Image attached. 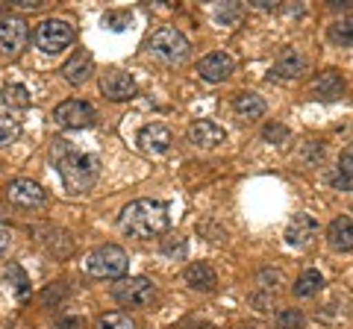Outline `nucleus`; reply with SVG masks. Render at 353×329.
<instances>
[{
	"label": "nucleus",
	"mask_w": 353,
	"mask_h": 329,
	"mask_svg": "<svg viewBox=\"0 0 353 329\" xmlns=\"http://www.w3.org/2000/svg\"><path fill=\"white\" fill-rule=\"evenodd\" d=\"M303 71H306L303 53L294 50V47H283L280 56H277V62H274V74H277L280 80H297V76H301Z\"/></svg>",
	"instance_id": "f3484780"
},
{
	"label": "nucleus",
	"mask_w": 353,
	"mask_h": 329,
	"mask_svg": "<svg viewBox=\"0 0 353 329\" xmlns=\"http://www.w3.org/2000/svg\"><path fill=\"white\" fill-rule=\"evenodd\" d=\"M148 53L157 56L159 62H165V65L183 62L185 56H189V39H185L176 27H159L148 39Z\"/></svg>",
	"instance_id": "20e7f679"
},
{
	"label": "nucleus",
	"mask_w": 353,
	"mask_h": 329,
	"mask_svg": "<svg viewBox=\"0 0 353 329\" xmlns=\"http://www.w3.org/2000/svg\"><path fill=\"white\" fill-rule=\"evenodd\" d=\"M59 145H62L59 147V177H62L65 191H71V194L88 191L97 182V177H101V159L88 156V153L68 150L65 147L68 141H59Z\"/></svg>",
	"instance_id": "f03ea898"
},
{
	"label": "nucleus",
	"mask_w": 353,
	"mask_h": 329,
	"mask_svg": "<svg viewBox=\"0 0 353 329\" xmlns=\"http://www.w3.org/2000/svg\"><path fill=\"white\" fill-rule=\"evenodd\" d=\"M330 185H333V189H341V191H353V173L336 168L330 173Z\"/></svg>",
	"instance_id": "7c9ffc66"
},
{
	"label": "nucleus",
	"mask_w": 353,
	"mask_h": 329,
	"mask_svg": "<svg viewBox=\"0 0 353 329\" xmlns=\"http://www.w3.org/2000/svg\"><path fill=\"white\" fill-rule=\"evenodd\" d=\"M121 233L130 238H153L168 229V209L159 200H132L118 215Z\"/></svg>",
	"instance_id": "f257e3e1"
},
{
	"label": "nucleus",
	"mask_w": 353,
	"mask_h": 329,
	"mask_svg": "<svg viewBox=\"0 0 353 329\" xmlns=\"http://www.w3.org/2000/svg\"><path fill=\"white\" fill-rule=\"evenodd\" d=\"M130 259L118 244H103L94 247L92 253L85 256V270L97 279H121L127 273Z\"/></svg>",
	"instance_id": "7ed1b4c3"
},
{
	"label": "nucleus",
	"mask_w": 353,
	"mask_h": 329,
	"mask_svg": "<svg viewBox=\"0 0 353 329\" xmlns=\"http://www.w3.org/2000/svg\"><path fill=\"white\" fill-rule=\"evenodd\" d=\"M3 277L15 285V291L21 294V297H27V294H30V279H27V273L21 270L18 265H6L3 268Z\"/></svg>",
	"instance_id": "a878e982"
},
{
	"label": "nucleus",
	"mask_w": 353,
	"mask_h": 329,
	"mask_svg": "<svg viewBox=\"0 0 353 329\" xmlns=\"http://www.w3.org/2000/svg\"><path fill=\"white\" fill-rule=\"evenodd\" d=\"M162 253L165 256H171V259H185V241L183 238H168V241H165V244H162Z\"/></svg>",
	"instance_id": "2f4dec72"
},
{
	"label": "nucleus",
	"mask_w": 353,
	"mask_h": 329,
	"mask_svg": "<svg viewBox=\"0 0 353 329\" xmlns=\"http://www.w3.org/2000/svg\"><path fill=\"white\" fill-rule=\"evenodd\" d=\"M324 288V277L318 270H303L301 277L294 279V294L297 297H312V294H318Z\"/></svg>",
	"instance_id": "5701e85b"
},
{
	"label": "nucleus",
	"mask_w": 353,
	"mask_h": 329,
	"mask_svg": "<svg viewBox=\"0 0 353 329\" xmlns=\"http://www.w3.org/2000/svg\"><path fill=\"white\" fill-rule=\"evenodd\" d=\"M185 138H189V145H194V147L212 150L227 141V129L215 124V120H194V124L185 129Z\"/></svg>",
	"instance_id": "f8f14e48"
},
{
	"label": "nucleus",
	"mask_w": 353,
	"mask_h": 329,
	"mask_svg": "<svg viewBox=\"0 0 353 329\" xmlns=\"http://www.w3.org/2000/svg\"><path fill=\"white\" fill-rule=\"evenodd\" d=\"M92 74H94V59L88 56V53H74V56L62 65V76L71 85L88 83V80H92Z\"/></svg>",
	"instance_id": "a211bd4d"
},
{
	"label": "nucleus",
	"mask_w": 353,
	"mask_h": 329,
	"mask_svg": "<svg viewBox=\"0 0 353 329\" xmlns=\"http://www.w3.org/2000/svg\"><path fill=\"white\" fill-rule=\"evenodd\" d=\"M0 103L9 106V109H27L30 94H27L24 85H6V89L0 92Z\"/></svg>",
	"instance_id": "b1692460"
},
{
	"label": "nucleus",
	"mask_w": 353,
	"mask_h": 329,
	"mask_svg": "<svg viewBox=\"0 0 353 329\" xmlns=\"http://www.w3.org/2000/svg\"><path fill=\"white\" fill-rule=\"evenodd\" d=\"M315 235H318V224H315V217L306 215V212L294 215L292 224L285 226V241H289L292 247H306Z\"/></svg>",
	"instance_id": "2eb2a0df"
},
{
	"label": "nucleus",
	"mask_w": 353,
	"mask_h": 329,
	"mask_svg": "<svg viewBox=\"0 0 353 329\" xmlns=\"http://www.w3.org/2000/svg\"><path fill=\"white\" fill-rule=\"evenodd\" d=\"M18 6L21 9H39V6H44L41 0H18Z\"/></svg>",
	"instance_id": "4c0bfd02"
},
{
	"label": "nucleus",
	"mask_w": 353,
	"mask_h": 329,
	"mask_svg": "<svg viewBox=\"0 0 353 329\" xmlns=\"http://www.w3.org/2000/svg\"><path fill=\"white\" fill-rule=\"evenodd\" d=\"M215 18L224 21V24H239V6H218Z\"/></svg>",
	"instance_id": "72a5a7b5"
},
{
	"label": "nucleus",
	"mask_w": 353,
	"mask_h": 329,
	"mask_svg": "<svg viewBox=\"0 0 353 329\" xmlns=\"http://www.w3.org/2000/svg\"><path fill=\"white\" fill-rule=\"evenodd\" d=\"M101 92L106 100H112V103H124V100H132L136 97V80H132L130 74L124 71H106L101 76Z\"/></svg>",
	"instance_id": "9b49d317"
},
{
	"label": "nucleus",
	"mask_w": 353,
	"mask_h": 329,
	"mask_svg": "<svg viewBox=\"0 0 353 329\" xmlns=\"http://www.w3.org/2000/svg\"><path fill=\"white\" fill-rule=\"evenodd\" d=\"M248 329H253V326H248Z\"/></svg>",
	"instance_id": "ea45409f"
},
{
	"label": "nucleus",
	"mask_w": 353,
	"mask_h": 329,
	"mask_svg": "<svg viewBox=\"0 0 353 329\" xmlns=\"http://www.w3.org/2000/svg\"><path fill=\"white\" fill-rule=\"evenodd\" d=\"M30 233L36 235V241H39L41 247L50 250V256H59V259L71 256L74 241H71V235L65 233V229H57V226H32Z\"/></svg>",
	"instance_id": "ddd939ff"
},
{
	"label": "nucleus",
	"mask_w": 353,
	"mask_h": 329,
	"mask_svg": "<svg viewBox=\"0 0 353 329\" xmlns=\"http://www.w3.org/2000/svg\"><path fill=\"white\" fill-rule=\"evenodd\" d=\"M262 138L265 141H271V145H285L289 141V129H285L283 124H265V129H262Z\"/></svg>",
	"instance_id": "c85d7f7f"
},
{
	"label": "nucleus",
	"mask_w": 353,
	"mask_h": 329,
	"mask_svg": "<svg viewBox=\"0 0 353 329\" xmlns=\"http://www.w3.org/2000/svg\"><path fill=\"white\" fill-rule=\"evenodd\" d=\"M330 6H333V9H350L353 0H330Z\"/></svg>",
	"instance_id": "58836bf2"
},
{
	"label": "nucleus",
	"mask_w": 353,
	"mask_h": 329,
	"mask_svg": "<svg viewBox=\"0 0 353 329\" xmlns=\"http://www.w3.org/2000/svg\"><path fill=\"white\" fill-rule=\"evenodd\" d=\"M280 282H283V273H280V270H262V273H259V285H262L265 291L277 288Z\"/></svg>",
	"instance_id": "473e14b6"
},
{
	"label": "nucleus",
	"mask_w": 353,
	"mask_h": 329,
	"mask_svg": "<svg viewBox=\"0 0 353 329\" xmlns=\"http://www.w3.org/2000/svg\"><path fill=\"white\" fill-rule=\"evenodd\" d=\"M327 244L333 247L336 253L353 250V217H336V221L327 226Z\"/></svg>",
	"instance_id": "6ab92c4d"
},
{
	"label": "nucleus",
	"mask_w": 353,
	"mask_h": 329,
	"mask_svg": "<svg viewBox=\"0 0 353 329\" xmlns=\"http://www.w3.org/2000/svg\"><path fill=\"white\" fill-rule=\"evenodd\" d=\"M36 47L41 53H59L74 41V27L65 18H48L36 27Z\"/></svg>",
	"instance_id": "423d86ee"
},
{
	"label": "nucleus",
	"mask_w": 353,
	"mask_h": 329,
	"mask_svg": "<svg viewBox=\"0 0 353 329\" xmlns=\"http://www.w3.org/2000/svg\"><path fill=\"white\" fill-rule=\"evenodd\" d=\"M233 112L241 120H256V118L265 115V100L259 94H253V92H241V94H236V100H233Z\"/></svg>",
	"instance_id": "412c9836"
},
{
	"label": "nucleus",
	"mask_w": 353,
	"mask_h": 329,
	"mask_svg": "<svg viewBox=\"0 0 353 329\" xmlns=\"http://www.w3.org/2000/svg\"><path fill=\"white\" fill-rule=\"evenodd\" d=\"M327 39L339 47H353V15L336 18L333 24L327 27Z\"/></svg>",
	"instance_id": "4be33fe9"
},
{
	"label": "nucleus",
	"mask_w": 353,
	"mask_h": 329,
	"mask_svg": "<svg viewBox=\"0 0 353 329\" xmlns=\"http://www.w3.org/2000/svg\"><path fill=\"white\" fill-rule=\"evenodd\" d=\"M136 145H139L141 153H148V156H165V153L171 150V145H174V136H171L168 127H162V124H148V127L139 129Z\"/></svg>",
	"instance_id": "1a4fd4ad"
},
{
	"label": "nucleus",
	"mask_w": 353,
	"mask_h": 329,
	"mask_svg": "<svg viewBox=\"0 0 353 329\" xmlns=\"http://www.w3.org/2000/svg\"><path fill=\"white\" fill-rule=\"evenodd\" d=\"M277 326L280 329H303V315L297 309H283L277 315Z\"/></svg>",
	"instance_id": "c756f323"
},
{
	"label": "nucleus",
	"mask_w": 353,
	"mask_h": 329,
	"mask_svg": "<svg viewBox=\"0 0 353 329\" xmlns=\"http://www.w3.org/2000/svg\"><path fill=\"white\" fill-rule=\"evenodd\" d=\"M185 285L194 291H215V285H218V277H215V270L206 265V262H194V265L185 268Z\"/></svg>",
	"instance_id": "aec40b11"
},
{
	"label": "nucleus",
	"mask_w": 353,
	"mask_h": 329,
	"mask_svg": "<svg viewBox=\"0 0 353 329\" xmlns=\"http://www.w3.org/2000/svg\"><path fill=\"white\" fill-rule=\"evenodd\" d=\"M9 247H12V233L6 226H0V259L9 253Z\"/></svg>",
	"instance_id": "c9c22d12"
},
{
	"label": "nucleus",
	"mask_w": 353,
	"mask_h": 329,
	"mask_svg": "<svg viewBox=\"0 0 353 329\" xmlns=\"http://www.w3.org/2000/svg\"><path fill=\"white\" fill-rule=\"evenodd\" d=\"M6 197L15 206H41L44 203V189L36 180H12L6 185Z\"/></svg>",
	"instance_id": "4468645a"
},
{
	"label": "nucleus",
	"mask_w": 353,
	"mask_h": 329,
	"mask_svg": "<svg viewBox=\"0 0 353 329\" xmlns=\"http://www.w3.org/2000/svg\"><path fill=\"white\" fill-rule=\"evenodd\" d=\"M21 133V124L15 118H9V115H0V147L9 145V141H15Z\"/></svg>",
	"instance_id": "bb28decb"
},
{
	"label": "nucleus",
	"mask_w": 353,
	"mask_h": 329,
	"mask_svg": "<svg viewBox=\"0 0 353 329\" xmlns=\"http://www.w3.org/2000/svg\"><path fill=\"white\" fill-rule=\"evenodd\" d=\"M250 303L256 306L259 312H271V309H274V294H271V291H265V294H253Z\"/></svg>",
	"instance_id": "f704fd0d"
},
{
	"label": "nucleus",
	"mask_w": 353,
	"mask_h": 329,
	"mask_svg": "<svg viewBox=\"0 0 353 329\" xmlns=\"http://www.w3.org/2000/svg\"><path fill=\"white\" fill-rule=\"evenodd\" d=\"M301 159H303V164H309V168H315V164L324 159V145L321 141H306Z\"/></svg>",
	"instance_id": "cd10ccee"
},
{
	"label": "nucleus",
	"mask_w": 353,
	"mask_h": 329,
	"mask_svg": "<svg viewBox=\"0 0 353 329\" xmlns=\"http://www.w3.org/2000/svg\"><path fill=\"white\" fill-rule=\"evenodd\" d=\"M94 329H136V321L124 312H106V315L97 317Z\"/></svg>",
	"instance_id": "393cba45"
},
{
	"label": "nucleus",
	"mask_w": 353,
	"mask_h": 329,
	"mask_svg": "<svg viewBox=\"0 0 353 329\" xmlns=\"http://www.w3.org/2000/svg\"><path fill=\"white\" fill-rule=\"evenodd\" d=\"M53 120L65 129H83L94 124V109L85 100H65L53 109Z\"/></svg>",
	"instance_id": "6e6552de"
},
{
	"label": "nucleus",
	"mask_w": 353,
	"mask_h": 329,
	"mask_svg": "<svg viewBox=\"0 0 353 329\" xmlns=\"http://www.w3.org/2000/svg\"><path fill=\"white\" fill-rule=\"evenodd\" d=\"M341 92H345V80H341L336 71L318 74L312 85H309V94H312L315 100H336V97H341Z\"/></svg>",
	"instance_id": "dca6fc26"
},
{
	"label": "nucleus",
	"mask_w": 353,
	"mask_h": 329,
	"mask_svg": "<svg viewBox=\"0 0 353 329\" xmlns=\"http://www.w3.org/2000/svg\"><path fill=\"white\" fill-rule=\"evenodd\" d=\"M233 71H236V62L227 50H212L197 62V76L206 83H224Z\"/></svg>",
	"instance_id": "9d476101"
},
{
	"label": "nucleus",
	"mask_w": 353,
	"mask_h": 329,
	"mask_svg": "<svg viewBox=\"0 0 353 329\" xmlns=\"http://www.w3.org/2000/svg\"><path fill=\"white\" fill-rule=\"evenodd\" d=\"M112 297L115 303L127 306V309H145L157 300V285L145 277H121L112 285Z\"/></svg>",
	"instance_id": "39448f33"
},
{
	"label": "nucleus",
	"mask_w": 353,
	"mask_h": 329,
	"mask_svg": "<svg viewBox=\"0 0 353 329\" xmlns=\"http://www.w3.org/2000/svg\"><path fill=\"white\" fill-rule=\"evenodd\" d=\"M27 45V21L18 15H3L0 18V56L12 59L18 56Z\"/></svg>",
	"instance_id": "0eeeda50"
},
{
	"label": "nucleus",
	"mask_w": 353,
	"mask_h": 329,
	"mask_svg": "<svg viewBox=\"0 0 353 329\" xmlns=\"http://www.w3.org/2000/svg\"><path fill=\"white\" fill-rule=\"evenodd\" d=\"M339 168H341V171H350V173H353V147H347L345 153H341V159H339Z\"/></svg>",
	"instance_id": "e433bc0d"
}]
</instances>
